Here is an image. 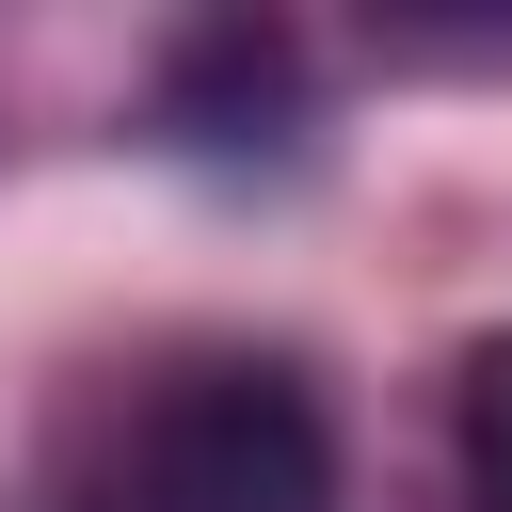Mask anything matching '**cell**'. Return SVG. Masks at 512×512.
Wrapping results in <instances>:
<instances>
[{"mask_svg":"<svg viewBox=\"0 0 512 512\" xmlns=\"http://www.w3.org/2000/svg\"><path fill=\"white\" fill-rule=\"evenodd\" d=\"M112 512H336V432L304 368H176L112 448Z\"/></svg>","mask_w":512,"mask_h":512,"instance_id":"obj_1","label":"cell"},{"mask_svg":"<svg viewBox=\"0 0 512 512\" xmlns=\"http://www.w3.org/2000/svg\"><path fill=\"white\" fill-rule=\"evenodd\" d=\"M464 496H480V512H512V336H480V352H464Z\"/></svg>","mask_w":512,"mask_h":512,"instance_id":"obj_2","label":"cell"}]
</instances>
